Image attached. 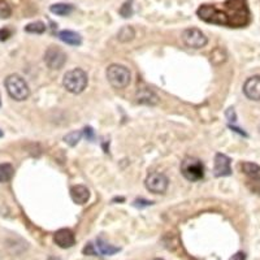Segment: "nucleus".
Masks as SVG:
<instances>
[{
	"instance_id": "obj_1",
	"label": "nucleus",
	"mask_w": 260,
	"mask_h": 260,
	"mask_svg": "<svg viewBox=\"0 0 260 260\" xmlns=\"http://www.w3.org/2000/svg\"><path fill=\"white\" fill-rule=\"evenodd\" d=\"M201 20L229 27H243L250 21L247 0H228L224 4H204L198 9Z\"/></svg>"
},
{
	"instance_id": "obj_2",
	"label": "nucleus",
	"mask_w": 260,
	"mask_h": 260,
	"mask_svg": "<svg viewBox=\"0 0 260 260\" xmlns=\"http://www.w3.org/2000/svg\"><path fill=\"white\" fill-rule=\"evenodd\" d=\"M6 89L8 91L9 96L17 102L26 101L30 95V89L26 81L18 76V74H11L4 81Z\"/></svg>"
},
{
	"instance_id": "obj_3",
	"label": "nucleus",
	"mask_w": 260,
	"mask_h": 260,
	"mask_svg": "<svg viewBox=\"0 0 260 260\" xmlns=\"http://www.w3.org/2000/svg\"><path fill=\"white\" fill-rule=\"evenodd\" d=\"M87 82H89L87 74L80 68H74L67 72L64 80H62V85L67 89V91L72 92V94H81L86 89Z\"/></svg>"
},
{
	"instance_id": "obj_4",
	"label": "nucleus",
	"mask_w": 260,
	"mask_h": 260,
	"mask_svg": "<svg viewBox=\"0 0 260 260\" xmlns=\"http://www.w3.org/2000/svg\"><path fill=\"white\" fill-rule=\"evenodd\" d=\"M204 164L197 157L186 156L181 162V173L190 182H198L204 178Z\"/></svg>"
},
{
	"instance_id": "obj_5",
	"label": "nucleus",
	"mask_w": 260,
	"mask_h": 260,
	"mask_svg": "<svg viewBox=\"0 0 260 260\" xmlns=\"http://www.w3.org/2000/svg\"><path fill=\"white\" fill-rule=\"evenodd\" d=\"M107 80L115 89H125L130 83L132 74L130 71L120 64H112L107 68Z\"/></svg>"
},
{
	"instance_id": "obj_6",
	"label": "nucleus",
	"mask_w": 260,
	"mask_h": 260,
	"mask_svg": "<svg viewBox=\"0 0 260 260\" xmlns=\"http://www.w3.org/2000/svg\"><path fill=\"white\" fill-rule=\"evenodd\" d=\"M182 41L187 47L199 50V48H203L207 45L208 39L202 30L197 29V27H189L182 32Z\"/></svg>"
},
{
	"instance_id": "obj_7",
	"label": "nucleus",
	"mask_w": 260,
	"mask_h": 260,
	"mask_svg": "<svg viewBox=\"0 0 260 260\" xmlns=\"http://www.w3.org/2000/svg\"><path fill=\"white\" fill-rule=\"evenodd\" d=\"M146 187L154 194H164L168 189L169 180L166 175H162L160 172H152L147 176L145 181Z\"/></svg>"
},
{
	"instance_id": "obj_8",
	"label": "nucleus",
	"mask_w": 260,
	"mask_h": 260,
	"mask_svg": "<svg viewBox=\"0 0 260 260\" xmlns=\"http://www.w3.org/2000/svg\"><path fill=\"white\" fill-rule=\"evenodd\" d=\"M65 61H67V55L61 48L56 46H51L47 48L45 53V62L48 68L52 71H59L64 67Z\"/></svg>"
},
{
	"instance_id": "obj_9",
	"label": "nucleus",
	"mask_w": 260,
	"mask_h": 260,
	"mask_svg": "<svg viewBox=\"0 0 260 260\" xmlns=\"http://www.w3.org/2000/svg\"><path fill=\"white\" fill-rule=\"evenodd\" d=\"M232 160L224 154L215 155V168H213V176L215 177H226L232 175Z\"/></svg>"
},
{
	"instance_id": "obj_10",
	"label": "nucleus",
	"mask_w": 260,
	"mask_h": 260,
	"mask_svg": "<svg viewBox=\"0 0 260 260\" xmlns=\"http://www.w3.org/2000/svg\"><path fill=\"white\" fill-rule=\"evenodd\" d=\"M53 241L56 243L59 247L61 248H69L73 247L76 245V237H74V233L71 231V229H60L55 233L53 236Z\"/></svg>"
},
{
	"instance_id": "obj_11",
	"label": "nucleus",
	"mask_w": 260,
	"mask_h": 260,
	"mask_svg": "<svg viewBox=\"0 0 260 260\" xmlns=\"http://www.w3.org/2000/svg\"><path fill=\"white\" fill-rule=\"evenodd\" d=\"M243 92L250 101H260V76L248 78L243 85Z\"/></svg>"
},
{
	"instance_id": "obj_12",
	"label": "nucleus",
	"mask_w": 260,
	"mask_h": 260,
	"mask_svg": "<svg viewBox=\"0 0 260 260\" xmlns=\"http://www.w3.org/2000/svg\"><path fill=\"white\" fill-rule=\"evenodd\" d=\"M136 99L139 104H145V106H156L159 103V96L148 87H139Z\"/></svg>"
},
{
	"instance_id": "obj_13",
	"label": "nucleus",
	"mask_w": 260,
	"mask_h": 260,
	"mask_svg": "<svg viewBox=\"0 0 260 260\" xmlns=\"http://www.w3.org/2000/svg\"><path fill=\"white\" fill-rule=\"evenodd\" d=\"M71 198L76 204H85L90 199L89 189L83 185H74L71 187Z\"/></svg>"
},
{
	"instance_id": "obj_14",
	"label": "nucleus",
	"mask_w": 260,
	"mask_h": 260,
	"mask_svg": "<svg viewBox=\"0 0 260 260\" xmlns=\"http://www.w3.org/2000/svg\"><path fill=\"white\" fill-rule=\"evenodd\" d=\"M95 248H96L98 255H103V256H112V255L121 251V248L116 247V246L113 245H110V243L104 240L103 237L96 238V245H95Z\"/></svg>"
},
{
	"instance_id": "obj_15",
	"label": "nucleus",
	"mask_w": 260,
	"mask_h": 260,
	"mask_svg": "<svg viewBox=\"0 0 260 260\" xmlns=\"http://www.w3.org/2000/svg\"><path fill=\"white\" fill-rule=\"evenodd\" d=\"M57 37L60 38V41H62L67 45L80 46L82 43V38H81L80 34L76 31H72V30H61L57 34Z\"/></svg>"
},
{
	"instance_id": "obj_16",
	"label": "nucleus",
	"mask_w": 260,
	"mask_h": 260,
	"mask_svg": "<svg viewBox=\"0 0 260 260\" xmlns=\"http://www.w3.org/2000/svg\"><path fill=\"white\" fill-rule=\"evenodd\" d=\"M241 168H242L243 173L248 176L251 180L260 181V166H257L255 162L245 161L241 164Z\"/></svg>"
},
{
	"instance_id": "obj_17",
	"label": "nucleus",
	"mask_w": 260,
	"mask_h": 260,
	"mask_svg": "<svg viewBox=\"0 0 260 260\" xmlns=\"http://www.w3.org/2000/svg\"><path fill=\"white\" fill-rule=\"evenodd\" d=\"M50 11L53 13V15L68 16V15H71L72 12H73L74 7L71 6V4L59 3V4H53V6H51Z\"/></svg>"
},
{
	"instance_id": "obj_18",
	"label": "nucleus",
	"mask_w": 260,
	"mask_h": 260,
	"mask_svg": "<svg viewBox=\"0 0 260 260\" xmlns=\"http://www.w3.org/2000/svg\"><path fill=\"white\" fill-rule=\"evenodd\" d=\"M13 173H15V169L11 164H8V162L0 164V183L8 182V181L12 180Z\"/></svg>"
},
{
	"instance_id": "obj_19",
	"label": "nucleus",
	"mask_w": 260,
	"mask_h": 260,
	"mask_svg": "<svg viewBox=\"0 0 260 260\" xmlns=\"http://www.w3.org/2000/svg\"><path fill=\"white\" fill-rule=\"evenodd\" d=\"M134 36H136V31H134L133 27L124 26L120 29V31H118L117 39L120 42H122V43H126V42L132 41V39L134 38Z\"/></svg>"
},
{
	"instance_id": "obj_20",
	"label": "nucleus",
	"mask_w": 260,
	"mask_h": 260,
	"mask_svg": "<svg viewBox=\"0 0 260 260\" xmlns=\"http://www.w3.org/2000/svg\"><path fill=\"white\" fill-rule=\"evenodd\" d=\"M46 29L47 27H46V25L42 21H36V22H31V24L25 26V31L30 32V34H43Z\"/></svg>"
},
{
	"instance_id": "obj_21",
	"label": "nucleus",
	"mask_w": 260,
	"mask_h": 260,
	"mask_svg": "<svg viewBox=\"0 0 260 260\" xmlns=\"http://www.w3.org/2000/svg\"><path fill=\"white\" fill-rule=\"evenodd\" d=\"M12 15V7L9 6L8 2L0 0V20H6Z\"/></svg>"
},
{
	"instance_id": "obj_22",
	"label": "nucleus",
	"mask_w": 260,
	"mask_h": 260,
	"mask_svg": "<svg viewBox=\"0 0 260 260\" xmlns=\"http://www.w3.org/2000/svg\"><path fill=\"white\" fill-rule=\"evenodd\" d=\"M82 138V132H72L69 133L68 136L64 137V141L68 143L69 146H76L78 142H80V139Z\"/></svg>"
},
{
	"instance_id": "obj_23",
	"label": "nucleus",
	"mask_w": 260,
	"mask_h": 260,
	"mask_svg": "<svg viewBox=\"0 0 260 260\" xmlns=\"http://www.w3.org/2000/svg\"><path fill=\"white\" fill-rule=\"evenodd\" d=\"M120 15H121L122 17H125V18L132 17V15H133V9H132V2H126V3H125L124 6L120 8Z\"/></svg>"
},
{
	"instance_id": "obj_24",
	"label": "nucleus",
	"mask_w": 260,
	"mask_h": 260,
	"mask_svg": "<svg viewBox=\"0 0 260 260\" xmlns=\"http://www.w3.org/2000/svg\"><path fill=\"white\" fill-rule=\"evenodd\" d=\"M82 252L85 255H92V256H98L96 248H95V246L92 245V243H87V245L85 246V248H83Z\"/></svg>"
},
{
	"instance_id": "obj_25",
	"label": "nucleus",
	"mask_w": 260,
	"mask_h": 260,
	"mask_svg": "<svg viewBox=\"0 0 260 260\" xmlns=\"http://www.w3.org/2000/svg\"><path fill=\"white\" fill-rule=\"evenodd\" d=\"M11 36H12V31L9 29H0V42L8 41Z\"/></svg>"
},
{
	"instance_id": "obj_26",
	"label": "nucleus",
	"mask_w": 260,
	"mask_h": 260,
	"mask_svg": "<svg viewBox=\"0 0 260 260\" xmlns=\"http://www.w3.org/2000/svg\"><path fill=\"white\" fill-rule=\"evenodd\" d=\"M151 204H152V202L145 201V199H137V201H134V206L138 208L146 207V206H151Z\"/></svg>"
},
{
	"instance_id": "obj_27",
	"label": "nucleus",
	"mask_w": 260,
	"mask_h": 260,
	"mask_svg": "<svg viewBox=\"0 0 260 260\" xmlns=\"http://www.w3.org/2000/svg\"><path fill=\"white\" fill-rule=\"evenodd\" d=\"M225 116H226L228 120H229V121H231V122H236L237 116H236V112H234L233 108H229V110H228L226 112H225Z\"/></svg>"
},
{
	"instance_id": "obj_28",
	"label": "nucleus",
	"mask_w": 260,
	"mask_h": 260,
	"mask_svg": "<svg viewBox=\"0 0 260 260\" xmlns=\"http://www.w3.org/2000/svg\"><path fill=\"white\" fill-rule=\"evenodd\" d=\"M229 260H246V254L242 251H238L233 255Z\"/></svg>"
},
{
	"instance_id": "obj_29",
	"label": "nucleus",
	"mask_w": 260,
	"mask_h": 260,
	"mask_svg": "<svg viewBox=\"0 0 260 260\" xmlns=\"http://www.w3.org/2000/svg\"><path fill=\"white\" fill-rule=\"evenodd\" d=\"M82 134H85L86 138H87V139L94 138V133H92L91 127H85V130L82 132Z\"/></svg>"
},
{
	"instance_id": "obj_30",
	"label": "nucleus",
	"mask_w": 260,
	"mask_h": 260,
	"mask_svg": "<svg viewBox=\"0 0 260 260\" xmlns=\"http://www.w3.org/2000/svg\"><path fill=\"white\" fill-rule=\"evenodd\" d=\"M48 260H60V259H57V257H55V256H50L48 257Z\"/></svg>"
},
{
	"instance_id": "obj_31",
	"label": "nucleus",
	"mask_w": 260,
	"mask_h": 260,
	"mask_svg": "<svg viewBox=\"0 0 260 260\" xmlns=\"http://www.w3.org/2000/svg\"><path fill=\"white\" fill-rule=\"evenodd\" d=\"M2 137H3V132L0 130V138H2Z\"/></svg>"
},
{
	"instance_id": "obj_32",
	"label": "nucleus",
	"mask_w": 260,
	"mask_h": 260,
	"mask_svg": "<svg viewBox=\"0 0 260 260\" xmlns=\"http://www.w3.org/2000/svg\"><path fill=\"white\" fill-rule=\"evenodd\" d=\"M154 260H162V259H159V257H157V259H154Z\"/></svg>"
},
{
	"instance_id": "obj_33",
	"label": "nucleus",
	"mask_w": 260,
	"mask_h": 260,
	"mask_svg": "<svg viewBox=\"0 0 260 260\" xmlns=\"http://www.w3.org/2000/svg\"><path fill=\"white\" fill-rule=\"evenodd\" d=\"M0 106H2V101H0Z\"/></svg>"
},
{
	"instance_id": "obj_34",
	"label": "nucleus",
	"mask_w": 260,
	"mask_h": 260,
	"mask_svg": "<svg viewBox=\"0 0 260 260\" xmlns=\"http://www.w3.org/2000/svg\"><path fill=\"white\" fill-rule=\"evenodd\" d=\"M259 130H260V126H259Z\"/></svg>"
}]
</instances>
